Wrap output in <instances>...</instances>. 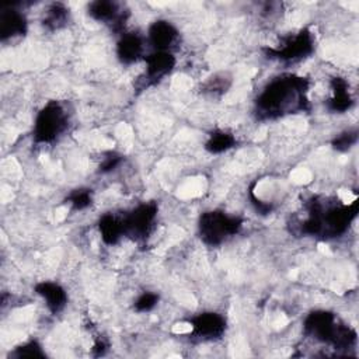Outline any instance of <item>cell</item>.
Wrapping results in <instances>:
<instances>
[{"label": "cell", "instance_id": "obj_1", "mask_svg": "<svg viewBox=\"0 0 359 359\" xmlns=\"http://www.w3.org/2000/svg\"><path fill=\"white\" fill-rule=\"evenodd\" d=\"M310 83L306 77L286 73L269 80L254 101V111L259 119H276L309 109Z\"/></svg>", "mask_w": 359, "mask_h": 359}, {"label": "cell", "instance_id": "obj_2", "mask_svg": "<svg viewBox=\"0 0 359 359\" xmlns=\"http://www.w3.org/2000/svg\"><path fill=\"white\" fill-rule=\"evenodd\" d=\"M358 210L359 201L356 198L351 203H337L314 196L306 203V217L299 223V230L304 236L323 240L335 238L348 230Z\"/></svg>", "mask_w": 359, "mask_h": 359}, {"label": "cell", "instance_id": "obj_3", "mask_svg": "<svg viewBox=\"0 0 359 359\" xmlns=\"http://www.w3.org/2000/svg\"><path fill=\"white\" fill-rule=\"evenodd\" d=\"M303 331L314 341L330 344L335 349H346L356 342V331L339 323L335 314L327 310H316L307 314Z\"/></svg>", "mask_w": 359, "mask_h": 359}, {"label": "cell", "instance_id": "obj_4", "mask_svg": "<svg viewBox=\"0 0 359 359\" xmlns=\"http://www.w3.org/2000/svg\"><path fill=\"white\" fill-rule=\"evenodd\" d=\"M244 224L240 216L226 213L224 210H208L199 216L198 231L206 245H220L236 236Z\"/></svg>", "mask_w": 359, "mask_h": 359}, {"label": "cell", "instance_id": "obj_5", "mask_svg": "<svg viewBox=\"0 0 359 359\" xmlns=\"http://www.w3.org/2000/svg\"><path fill=\"white\" fill-rule=\"evenodd\" d=\"M69 126V114L59 101H48L36 114L32 129V139L38 144L52 143Z\"/></svg>", "mask_w": 359, "mask_h": 359}, {"label": "cell", "instance_id": "obj_6", "mask_svg": "<svg viewBox=\"0 0 359 359\" xmlns=\"http://www.w3.org/2000/svg\"><path fill=\"white\" fill-rule=\"evenodd\" d=\"M313 50L314 38L307 28H303L296 34L283 36L278 46L264 48V52L268 57L282 62H299L309 57Z\"/></svg>", "mask_w": 359, "mask_h": 359}, {"label": "cell", "instance_id": "obj_7", "mask_svg": "<svg viewBox=\"0 0 359 359\" xmlns=\"http://www.w3.org/2000/svg\"><path fill=\"white\" fill-rule=\"evenodd\" d=\"M157 212H158V206L156 202L151 201V202L139 203L130 212L123 215L122 222H123L125 236L136 241L144 240L150 234L154 226V222L157 219Z\"/></svg>", "mask_w": 359, "mask_h": 359}, {"label": "cell", "instance_id": "obj_8", "mask_svg": "<svg viewBox=\"0 0 359 359\" xmlns=\"http://www.w3.org/2000/svg\"><path fill=\"white\" fill-rule=\"evenodd\" d=\"M88 15L100 22L111 27L115 32L123 29L125 22L129 17L128 11H123L116 1L112 0H95L87 6Z\"/></svg>", "mask_w": 359, "mask_h": 359}, {"label": "cell", "instance_id": "obj_9", "mask_svg": "<svg viewBox=\"0 0 359 359\" xmlns=\"http://www.w3.org/2000/svg\"><path fill=\"white\" fill-rule=\"evenodd\" d=\"M146 72L142 79V88L153 86L164 79L175 66V56L168 50H154L144 57Z\"/></svg>", "mask_w": 359, "mask_h": 359}, {"label": "cell", "instance_id": "obj_10", "mask_svg": "<svg viewBox=\"0 0 359 359\" xmlns=\"http://www.w3.org/2000/svg\"><path fill=\"white\" fill-rule=\"evenodd\" d=\"M191 334L201 339H217L226 331V320L215 311H205L189 320Z\"/></svg>", "mask_w": 359, "mask_h": 359}, {"label": "cell", "instance_id": "obj_11", "mask_svg": "<svg viewBox=\"0 0 359 359\" xmlns=\"http://www.w3.org/2000/svg\"><path fill=\"white\" fill-rule=\"evenodd\" d=\"M28 28V21L25 14L13 7L7 6L0 11V39L1 42L11 41L24 36Z\"/></svg>", "mask_w": 359, "mask_h": 359}, {"label": "cell", "instance_id": "obj_12", "mask_svg": "<svg viewBox=\"0 0 359 359\" xmlns=\"http://www.w3.org/2000/svg\"><path fill=\"white\" fill-rule=\"evenodd\" d=\"M180 32L177 27L167 20H156L150 24L147 38L154 50H168L178 41Z\"/></svg>", "mask_w": 359, "mask_h": 359}, {"label": "cell", "instance_id": "obj_13", "mask_svg": "<svg viewBox=\"0 0 359 359\" xmlns=\"http://www.w3.org/2000/svg\"><path fill=\"white\" fill-rule=\"evenodd\" d=\"M35 293L41 296L52 314L60 313L67 304L66 290L56 282L42 280L35 285Z\"/></svg>", "mask_w": 359, "mask_h": 359}, {"label": "cell", "instance_id": "obj_14", "mask_svg": "<svg viewBox=\"0 0 359 359\" xmlns=\"http://www.w3.org/2000/svg\"><path fill=\"white\" fill-rule=\"evenodd\" d=\"M143 38L136 32L122 34L116 43V56L125 65H130L139 60L143 55Z\"/></svg>", "mask_w": 359, "mask_h": 359}, {"label": "cell", "instance_id": "obj_15", "mask_svg": "<svg viewBox=\"0 0 359 359\" xmlns=\"http://www.w3.org/2000/svg\"><path fill=\"white\" fill-rule=\"evenodd\" d=\"M332 95L327 101V108L335 114H344L353 105V98L349 93V84L342 77H334L331 80Z\"/></svg>", "mask_w": 359, "mask_h": 359}, {"label": "cell", "instance_id": "obj_16", "mask_svg": "<svg viewBox=\"0 0 359 359\" xmlns=\"http://www.w3.org/2000/svg\"><path fill=\"white\" fill-rule=\"evenodd\" d=\"M98 230L102 241L107 245L116 244L123 236V222L122 217L114 213H104L98 220Z\"/></svg>", "mask_w": 359, "mask_h": 359}, {"label": "cell", "instance_id": "obj_17", "mask_svg": "<svg viewBox=\"0 0 359 359\" xmlns=\"http://www.w3.org/2000/svg\"><path fill=\"white\" fill-rule=\"evenodd\" d=\"M67 21H69V8L63 3L49 4L42 17V25L49 31H55L65 27Z\"/></svg>", "mask_w": 359, "mask_h": 359}, {"label": "cell", "instance_id": "obj_18", "mask_svg": "<svg viewBox=\"0 0 359 359\" xmlns=\"http://www.w3.org/2000/svg\"><path fill=\"white\" fill-rule=\"evenodd\" d=\"M237 140L234 137V135H231L230 132L226 130H215L209 135L206 143H205V149L206 151L212 153V154H220L224 153L230 149H233L236 146Z\"/></svg>", "mask_w": 359, "mask_h": 359}, {"label": "cell", "instance_id": "obj_19", "mask_svg": "<svg viewBox=\"0 0 359 359\" xmlns=\"http://www.w3.org/2000/svg\"><path fill=\"white\" fill-rule=\"evenodd\" d=\"M66 203L72 210H84L93 203V191L90 188H76L66 196Z\"/></svg>", "mask_w": 359, "mask_h": 359}, {"label": "cell", "instance_id": "obj_20", "mask_svg": "<svg viewBox=\"0 0 359 359\" xmlns=\"http://www.w3.org/2000/svg\"><path fill=\"white\" fill-rule=\"evenodd\" d=\"M358 142V129H348L338 136H335L331 142L332 147L337 151H348Z\"/></svg>", "mask_w": 359, "mask_h": 359}, {"label": "cell", "instance_id": "obj_21", "mask_svg": "<svg viewBox=\"0 0 359 359\" xmlns=\"http://www.w3.org/2000/svg\"><path fill=\"white\" fill-rule=\"evenodd\" d=\"M11 356H14V358H43L45 352L38 341L31 339L22 345H18L13 351Z\"/></svg>", "mask_w": 359, "mask_h": 359}, {"label": "cell", "instance_id": "obj_22", "mask_svg": "<svg viewBox=\"0 0 359 359\" xmlns=\"http://www.w3.org/2000/svg\"><path fill=\"white\" fill-rule=\"evenodd\" d=\"M158 303V294L154 292H143L136 300H135V310L137 313H147L156 307Z\"/></svg>", "mask_w": 359, "mask_h": 359}, {"label": "cell", "instance_id": "obj_23", "mask_svg": "<svg viewBox=\"0 0 359 359\" xmlns=\"http://www.w3.org/2000/svg\"><path fill=\"white\" fill-rule=\"evenodd\" d=\"M122 161H123V157H122L121 154H118V153H115V151H108V153L104 156V158H102V161L100 163V165H98V172H101V174L111 172V171H114L116 167H119Z\"/></svg>", "mask_w": 359, "mask_h": 359}, {"label": "cell", "instance_id": "obj_24", "mask_svg": "<svg viewBox=\"0 0 359 359\" xmlns=\"http://www.w3.org/2000/svg\"><path fill=\"white\" fill-rule=\"evenodd\" d=\"M230 86V79H227L226 76H215V77H210L206 84H205V91H209L212 94H222L224 93Z\"/></svg>", "mask_w": 359, "mask_h": 359}, {"label": "cell", "instance_id": "obj_25", "mask_svg": "<svg viewBox=\"0 0 359 359\" xmlns=\"http://www.w3.org/2000/svg\"><path fill=\"white\" fill-rule=\"evenodd\" d=\"M93 349H94V351H97V352H95V355H102V353H104V351L107 349V345H105V342H104V341H101V339H100V341H97V342L94 344Z\"/></svg>", "mask_w": 359, "mask_h": 359}]
</instances>
